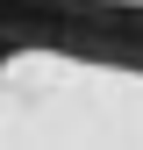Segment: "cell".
<instances>
[{
    "label": "cell",
    "mask_w": 143,
    "mask_h": 150,
    "mask_svg": "<svg viewBox=\"0 0 143 150\" xmlns=\"http://www.w3.org/2000/svg\"><path fill=\"white\" fill-rule=\"evenodd\" d=\"M0 150H143V0H0Z\"/></svg>",
    "instance_id": "obj_1"
}]
</instances>
